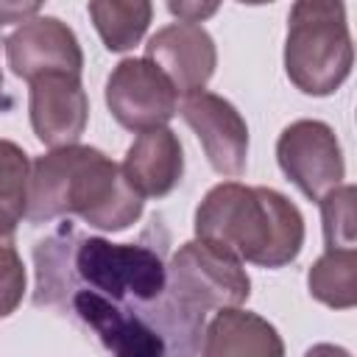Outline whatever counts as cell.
Segmentation results:
<instances>
[{"label":"cell","mask_w":357,"mask_h":357,"mask_svg":"<svg viewBox=\"0 0 357 357\" xmlns=\"http://www.w3.org/2000/svg\"><path fill=\"white\" fill-rule=\"evenodd\" d=\"M178 114L195 131L212 170L220 176H240L248 159V126L237 106L215 92H192L184 95Z\"/></svg>","instance_id":"ba28073f"},{"label":"cell","mask_w":357,"mask_h":357,"mask_svg":"<svg viewBox=\"0 0 357 357\" xmlns=\"http://www.w3.org/2000/svg\"><path fill=\"white\" fill-rule=\"evenodd\" d=\"M201 354L206 357H282L284 343L271 321L240 307H223L204 326Z\"/></svg>","instance_id":"4fadbf2b"},{"label":"cell","mask_w":357,"mask_h":357,"mask_svg":"<svg viewBox=\"0 0 357 357\" xmlns=\"http://www.w3.org/2000/svg\"><path fill=\"white\" fill-rule=\"evenodd\" d=\"M28 114L36 139L47 148L81 139L89 120V98L78 73H42L28 81Z\"/></svg>","instance_id":"9c48e42d"},{"label":"cell","mask_w":357,"mask_h":357,"mask_svg":"<svg viewBox=\"0 0 357 357\" xmlns=\"http://www.w3.org/2000/svg\"><path fill=\"white\" fill-rule=\"evenodd\" d=\"M145 198L126 181L123 167L92 145H61L31 162V223L78 215L100 231H123L139 220Z\"/></svg>","instance_id":"7a4b0ae2"},{"label":"cell","mask_w":357,"mask_h":357,"mask_svg":"<svg viewBox=\"0 0 357 357\" xmlns=\"http://www.w3.org/2000/svg\"><path fill=\"white\" fill-rule=\"evenodd\" d=\"M310 296L332 310H351L357 304V251L326 248L307 271Z\"/></svg>","instance_id":"9a60e30c"},{"label":"cell","mask_w":357,"mask_h":357,"mask_svg":"<svg viewBox=\"0 0 357 357\" xmlns=\"http://www.w3.org/2000/svg\"><path fill=\"white\" fill-rule=\"evenodd\" d=\"M195 237L223 245L243 262L284 268L304 245V218L298 206L271 187L240 181L215 184L195 209Z\"/></svg>","instance_id":"3957f363"},{"label":"cell","mask_w":357,"mask_h":357,"mask_svg":"<svg viewBox=\"0 0 357 357\" xmlns=\"http://www.w3.org/2000/svg\"><path fill=\"white\" fill-rule=\"evenodd\" d=\"M120 167L126 181L142 198L170 195L184 176V151L176 131H170L167 126L139 131L128 145Z\"/></svg>","instance_id":"7c38bea8"},{"label":"cell","mask_w":357,"mask_h":357,"mask_svg":"<svg viewBox=\"0 0 357 357\" xmlns=\"http://www.w3.org/2000/svg\"><path fill=\"white\" fill-rule=\"evenodd\" d=\"M25 296V265L14 237H0V318H8Z\"/></svg>","instance_id":"ac0fdd59"},{"label":"cell","mask_w":357,"mask_h":357,"mask_svg":"<svg viewBox=\"0 0 357 357\" xmlns=\"http://www.w3.org/2000/svg\"><path fill=\"white\" fill-rule=\"evenodd\" d=\"M45 0H0V25H14L36 17Z\"/></svg>","instance_id":"ffe728a7"},{"label":"cell","mask_w":357,"mask_h":357,"mask_svg":"<svg viewBox=\"0 0 357 357\" xmlns=\"http://www.w3.org/2000/svg\"><path fill=\"white\" fill-rule=\"evenodd\" d=\"M6 61L17 78H36L42 73H78L84 70V50L75 31L59 17H31L14 28L6 42Z\"/></svg>","instance_id":"30bf717a"},{"label":"cell","mask_w":357,"mask_h":357,"mask_svg":"<svg viewBox=\"0 0 357 357\" xmlns=\"http://www.w3.org/2000/svg\"><path fill=\"white\" fill-rule=\"evenodd\" d=\"M89 20L106 50L126 53L142 42L153 20V3L151 0H89Z\"/></svg>","instance_id":"5bb4252c"},{"label":"cell","mask_w":357,"mask_h":357,"mask_svg":"<svg viewBox=\"0 0 357 357\" xmlns=\"http://www.w3.org/2000/svg\"><path fill=\"white\" fill-rule=\"evenodd\" d=\"M167 293L192 318L201 321L212 310L240 307L251 296V279L243 259L209 240H190L167 262Z\"/></svg>","instance_id":"5b68a950"},{"label":"cell","mask_w":357,"mask_h":357,"mask_svg":"<svg viewBox=\"0 0 357 357\" xmlns=\"http://www.w3.org/2000/svg\"><path fill=\"white\" fill-rule=\"evenodd\" d=\"M321 220H324V243L326 248H354L357 223H354V187L337 184L326 195L318 198Z\"/></svg>","instance_id":"e0dca14e"},{"label":"cell","mask_w":357,"mask_h":357,"mask_svg":"<svg viewBox=\"0 0 357 357\" xmlns=\"http://www.w3.org/2000/svg\"><path fill=\"white\" fill-rule=\"evenodd\" d=\"M0 100H3V73H0Z\"/></svg>","instance_id":"7402d4cb"},{"label":"cell","mask_w":357,"mask_h":357,"mask_svg":"<svg viewBox=\"0 0 357 357\" xmlns=\"http://www.w3.org/2000/svg\"><path fill=\"white\" fill-rule=\"evenodd\" d=\"M36 296L42 307H56L70 290H89L114 307L148 321L167 343V351H201L204 324L192 321L167 293V262L162 248L148 243H112L61 229L33 251Z\"/></svg>","instance_id":"6da1fadb"},{"label":"cell","mask_w":357,"mask_h":357,"mask_svg":"<svg viewBox=\"0 0 357 357\" xmlns=\"http://www.w3.org/2000/svg\"><path fill=\"white\" fill-rule=\"evenodd\" d=\"M243 6H265V3H273V0H237Z\"/></svg>","instance_id":"44dd1931"},{"label":"cell","mask_w":357,"mask_h":357,"mask_svg":"<svg viewBox=\"0 0 357 357\" xmlns=\"http://www.w3.org/2000/svg\"><path fill=\"white\" fill-rule=\"evenodd\" d=\"M28 153L11 139H0V237H14L28 212Z\"/></svg>","instance_id":"2e32d148"},{"label":"cell","mask_w":357,"mask_h":357,"mask_svg":"<svg viewBox=\"0 0 357 357\" xmlns=\"http://www.w3.org/2000/svg\"><path fill=\"white\" fill-rule=\"evenodd\" d=\"M276 162L301 195L318 201L343 184L346 162L337 134L324 120H296L276 139Z\"/></svg>","instance_id":"52a82bcc"},{"label":"cell","mask_w":357,"mask_h":357,"mask_svg":"<svg viewBox=\"0 0 357 357\" xmlns=\"http://www.w3.org/2000/svg\"><path fill=\"white\" fill-rule=\"evenodd\" d=\"M106 106L123 128L139 134L173 120L178 92L148 56L123 59L106 78Z\"/></svg>","instance_id":"8992f818"},{"label":"cell","mask_w":357,"mask_h":357,"mask_svg":"<svg viewBox=\"0 0 357 357\" xmlns=\"http://www.w3.org/2000/svg\"><path fill=\"white\" fill-rule=\"evenodd\" d=\"M165 3L178 22H204L220 8L223 0H165Z\"/></svg>","instance_id":"d6986e66"},{"label":"cell","mask_w":357,"mask_h":357,"mask_svg":"<svg viewBox=\"0 0 357 357\" xmlns=\"http://www.w3.org/2000/svg\"><path fill=\"white\" fill-rule=\"evenodd\" d=\"M145 56L170 78L178 95L201 92L218 67L215 39L198 22H173L159 28L148 39Z\"/></svg>","instance_id":"8fae6325"},{"label":"cell","mask_w":357,"mask_h":357,"mask_svg":"<svg viewBox=\"0 0 357 357\" xmlns=\"http://www.w3.org/2000/svg\"><path fill=\"white\" fill-rule=\"evenodd\" d=\"M354 64L343 0H293L284 36V73L296 89L326 98L343 86Z\"/></svg>","instance_id":"277c9868"}]
</instances>
